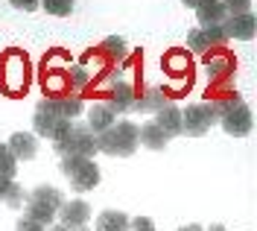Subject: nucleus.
<instances>
[{"instance_id":"nucleus-17","label":"nucleus","mask_w":257,"mask_h":231,"mask_svg":"<svg viewBox=\"0 0 257 231\" xmlns=\"http://www.w3.org/2000/svg\"><path fill=\"white\" fill-rule=\"evenodd\" d=\"M0 202L9 208H21L24 205V190L15 184V179H3L0 176Z\"/></svg>"},{"instance_id":"nucleus-12","label":"nucleus","mask_w":257,"mask_h":231,"mask_svg":"<svg viewBox=\"0 0 257 231\" xmlns=\"http://www.w3.org/2000/svg\"><path fill=\"white\" fill-rule=\"evenodd\" d=\"M117 123V114L111 111V105L108 102H94L91 105V111H88V129L94 135L105 132L108 126H114Z\"/></svg>"},{"instance_id":"nucleus-9","label":"nucleus","mask_w":257,"mask_h":231,"mask_svg":"<svg viewBox=\"0 0 257 231\" xmlns=\"http://www.w3.org/2000/svg\"><path fill=\"white\" fill-rule=\"evenodd\" d=\"M59 216H62V225L67 228H79V225H88L91 219V205L85 199H73V202H64L59 208Z\"/></svg>"},{"instance_id":"nucleus-4","label":"nucleus","mask_w":257,"mask_h":231,"mask_svg":"<svg viewBox=\"0 0 257 231\" xmlns=\"http://www.w3.org/2000/svg\"><path fill=\"white\" fill-rule=\"evenodd\" d=\"M62 205H64L62 193H59L56 187H50V184H41V187H35L30 196H27V216L50 225V222L59 216V208H62Z\"/></svg>"},{"instance_id":"nucleus-2","label":"nucleus","mask_w":257,"mask_h":231,"mask_svg":"<svg viewBox=\"0 0 257 231\" xmlns=\"http://www.w3.org/2000/svg\"><path fill=\"white\" fill-rule=\"evenodd\" d=\"M213 108H216V114H219L222 129L231 135V138H245V135L251 132L254 117H251V108H248L240 97H228V99H222V102H213Z\"/></svg>"},{"instance_id":"nucleus-30","label":"nucleus","mask_w":257,"mask_h":231,"mask_svg":"<svg viewBox=\"0 0 257 231\" xmlns=\"http://www.w3.org/2000/svg\"><path fill=\"white\" fill-rule=\"evenodd\" d=\"M47 231H70V228H67V225H62V222H59V225H50Z\"/></svg>"},{"instance_id":"nucleus-10","label":"nucleus","mask_w":257,"mask_h":231,"mask_svg":"<svg viewBox=\"0 0 257 231\" xmlns=\"http://www.w3.org/2000/svg\"><path fill=\"white\" fill-rule=\"evenodd\" d=\"M108 105H111L114 114L128 111L135 105V88H132V82L120 79V76H111V99H108Z\"/></svg>"},{"instance_id":"nucleus-1","label":"nucleus","mask_w":257,"mask_h":231,"mask_svg":"<svg viewBox=\"0 0 257 231\" xmlns=\"http://www.w3.org/2000/svg\"><path fill=\"white\" fill-rule=\"evenodd\" d=\"M138 147H141L138 126L128 123V120H120V123L108 126L105 132L96 135V149L105 152V155H111V158H128V155H135Z\"/></svg>"},{"instance_id":"nucleus-16","label":"nucleus","mask_w":257,"mask_h":231,"mask_svg":"<svg viewBox=\"0 0 257 231\" xmlns=\"http://www.w3.org/2000/svg\"><path fill=\"white\" fill-rule=\"evenodd\" d=\"M96 231H128V216L123 211H102L96 216Z\"/></svg>"},{"instance_id":"nucleus-24","label":"nucleus","mask_w":257,"mask_h":231,"mask_svg":"<svg viewBox=\"0 0 257 231\" xmlns=\"http://www.w3.org/2000/svg\"><path fill=\"white\" fill-rule=\"evenodd\" d=\"M15 231H47V225L44 222H38V219H32V216H21L18 219V225H15Z\"/></svg>"},{"instance_id":"nucleus-23","label":"nucleus","mask_w":257,"mask_h":231,"mask_svg":"<svg viewBox=\"0 0 257 231\" xmlns=\"http://www.w3.org/2000/svg\"><path fill=\"white\" fill-rule=\"evenodd\" d=\"M222 6L228 15H245V12H251V0H222Z\"/></svg>"},{"instance_id":"nucleus-7","label":"nucleus","mask_w":257,"mask_h":231,"mask_svg":"<svg viewBox=\"0 0 257 231\" xmlns=\"http://www.w3.org/2000/svg\"><path fill=\"white\" fill-rule=\"evenodd\" d=\"M225 41H228V35H225L222 24L199 27V30H193V33L187 35V47L196 50V53H205L208 47H222Z\"/></svg>"},{"instance_id":"nucleus-27","label":"nucleus","mask_w":257,"mask_h":231,"mask_svg":"<svg viewBox=\"0 0 257 231\" xmlns=\"http://www.w3.org/2000/svg\"><path fill=\"white\" fill-rule=\"evenodd\" d=\"M70 70H73V73H70V76H73V85H85L88 82V76H85V67H70Z\"/></svg>"},{"instance_id":"nucleus-6","label":"nucleus","mask_w":257,"mask_h":231,"mask_svg":"<svg viewBox=\"0 0 257 231\" xmlns=\"http://www.w3.org/2000/svg\"><path fill=\"white\" fill-rule=\"evenodd\" d=\"M213 123H219L213 102H193V105H187V111H181V135H187V138L208 135Z\"/></svg>"},{"instance_id":"nucleus-22","label":"nucleus","mask_w":257,"mask_h":231,"mask_svg":"<svg viewBox=\"0 0 257 231\" xmlns=\"http://www.w3.org/2000/svg\"><path fill=\"white\" fill-rule=\"evenodd\" d=\"M205 65H208V76L210 79H219V76H225V73L234 70V62H231V59H208Z\"/></svg>"},{"instance_id":"nucleus-15","label":"nucleus","mask_w":257,"mask_h":231,"mask_svg":"<svg viewBox=\"0 0 257 231\" xmlns=\"http://www.w3.org/2000/svg\"><path fill=\"white\" fill-rule=\"evenodd\" d=\"M196 18H199L202 27H210V24H222L225 18H228V12H225L222 0H202L196 6Z\"/></svg>"},{"instance_id":"nucleus-14","label":"nucleus","mask_w":257,"mask_h":231,"mask_svg":"<svg viewBox=\"0 0 257 231\" xmlns=\"http://www.w3.org/2000/svg\"><path fill=\"white\" fill-rule=\"evenodd\" d=\"M155 123L164 129V135H167V138H176V135H181V111H178L173 102H167L164 108H158V111H155Z\"/></svg>"},{"instance_id":"nucleus-8","label":"nucleus","mask_w":257,"mask_h":231,"mask_svg":"<svg viewBox=\"0 0 257 231\" xmlns=\"http://www.w3.org/2000/svg\"><path fill=\"white\" fill-rule=\"evenodd\" d=\"M222 30L234 41H251L257 33V18L251 12H245V15H228L222 21Z\"/></svg>"},{"instance_id":"nucleus-11","label":"nucleus","mask_w":257,"mask_h":231,"mask_svg":"<svg viewBox=\"0 0 257 231\" xmlns=\"http://www.w3.org/2000/svg\"><path fill=\"white\" fill-rule=\"evenodd\" d=\"M38 135L32 132H15L9 138V152L15 155V161H32L35 155H38V141H35Z\"/></svg>"},{"instance_id":"nucleus-18","label":"nucleus","mask_w":257,"mask_h":231,"mask_svg":"<svg viewBox=\"0 0 257 231\" xmlns=\"http://www.w3.org/2000/svg\"><path fill=\"white\" fill-rule=\"evenodd\" d=\"M167 105V99H164V94L161 91H149V94H144L141 99H135V111H141V114H155L158 108H164Z\"/></svg>"},{"instance_id":"nucleus-29","label":"nucleus","mask_w":257,"mask_h":231,"mask_svg":"<svg viewBox=\"0 0 257 231\" xmlns=\"http://www.w3.org/2000/svg\"><path fill=\"white\" fill-rule=\"evenodd\" d=\"M181 3H184V6H187V9H196V6H199V3H202V0H181Z\"/></svg>"},{"instance_id":"nucleus-28","label":"nucleus","mask_w":257,"mask_h":231,"mask_svg":"<svg viewBox=\"0 0 257 231\" xmlns=\"http://www.w3.org/2000/svg\"><path fill=\"white\" fill-rule=\"evenodd\" d=\"M178 231H205V228H202V225H196V222H190V225H181Z\"/></svg>"},{"instance_id":"nucleus-31","label":"nucleus","mask_w":257,"mask_h":231,"mask_svg":"<svg viewBox=\"0 0 257 231\" xmlns=\"http://www.w3.org/2000/svg\"><path fill=\"white\" fill-rule=\"evenodd\" d=\"M208 231H225V225H210Z\"/></svg>"},{"instance_id":"nucleus-26","label":"nucleus","mask_w":257,"mask_h":231,"mask_svg":"<svg viewBox=\"0 0 257 231\" xmlns=\"http://www.w3.org/2000/svg\"><path fill=\"white\" fill-rule=\"evenodd\" d=\"M9 3L15 6L18 12H35L41 6V0H9Z\"/></svg>"},{"instance_id":"nucleus-21","label":"nucleus","mask_w":257,"mask_h":231,"mask_svg":"<svg viewBox=\"0 0 257 231\" xmlns=\"http://www.w3.org/2000/svg\"><path fill=\"white\" fill-rule=\"evenodd\" d=\"M41 6L47 9V15L56 18H67L73 12V0H41Z\"/></svg>"},{"instance_id":"nucleus-32","label":"nucleus","mask_w":257,"mask_h":231,"mask_svg":"<svg viewBox=\"0 0 257 231\" xmlns=\"http://www.w3.org/2000/svg\"><path fill=\"white\" fill-rule=\"evenodd\" d=\"M70 231H88V228H85V225H79V228H70Z\"/></svg>"},{"instance_id":"nucleus-5","label":"nucleus","mask_w":257,"mask_h":231,"mask_svg":"<svg viewBox=\"0 0 257 231\" xmlns=\"http://www.w3.org/2000/svg\"><path fill=\"white\" fill-rule=\"evenodd\" d=\"M53 147L59 155H82V158H94L96 152V135L88 129V126H70V132L59 138V141H53Z\"/></svg>"},{"instance_id":"nucleus-3","label":"nucleus","mask_w":257,"mask_h":231,"mask_svg":"<svg viewBox=\"0 0 257 231\" xmlns=\"http://www.w3.org/2000/svg\"><path fill=\"white\" fill-rule=\"evenodd\" d=\"M62 176L73 184L79 193L94 190L99 184V167L94 164V158H82V155H62Z\"/></svg>"},{"instance_id":"nucleus-25","label":"nucleus","mask_w":257,"mask_h":231,"mask_svg":"<svg viewBox=\"0 0 257 231\" xmlns=\"http://www.w3.org/2000/svg\"><path fill=\"white\" fill-rule=\"evenodd\" d=\"M128 231H155V222L149 216H135L128 219Z\"/></svg>"},{"instance_id":"nucleus-20","label":"nucleus","mask_w":257,"mask_h":231,"mask_svg":"<svg viewBox=\"0 0 257 231\" xmlns=\"http://www.w3.org/2000/svg\"><path fill=\"white\" fill-rule=\"evenodd\" d=\"M102 53H105L108 59H123V56H126V38H120V35L105 38V41H102Z\"/></svg>"},{"instance_id":"nucleus-13","label":"nucleus","mask_w":257,"mask_h":231,"mask_svg":"<svg viewBox=\"0 0 257 231\" xmlns=\"http://www.w3.org/2000/svg\"><path fill=\"white\" fill-rule=\"evenodd\" d=\"M138 141H141L146 149H152V152H161V149H167V144H170V138L164 135V129H161L155 120H149V123H144V126L138 129Z\"/></svg>"},{"instance_id":"nucleus-19","label":"nucleus","mask_w":257,"mask_h":231,"mask_svg":"<svg viewBox=\"0 0 257 231\" xmlns=\"http://www.w3.org/2000/svg\"><path fill=\"white\" fill-rule=\"evenodd\" d=\"M15 170H18L15 155L9 152L6 144H0V176H3V179H15Z\"/></svg>"}]
</instances>
